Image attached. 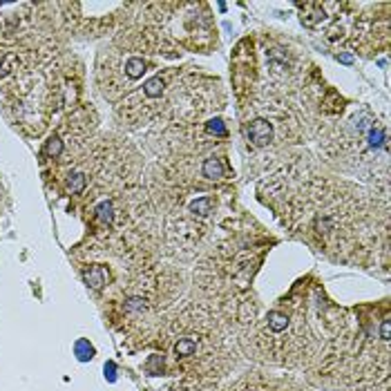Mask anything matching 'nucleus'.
<instances>
[{"instance_id":"nucleus-1","label":"nucleus","mask_w":391,"mask_h":391,"mask_svg":"<svg viewBox=\"0 0 391 391\" xmlns=\"http://www.w3.org/2000/svg\"><path fill=\"white\" fill-rule=\"evenodd\" d=\"M246 136L253 145H268L270 139H273V126H270L266 119H255V121L248 126Z\"/></svg>"},{"instance_id":"nucleus-2","label":"nucleus","mask_w":391,"mask_h":391,"mask_svg":"<svg viewBox=\"0 0 391 391\" xmlns=\"http://www.w3.org/2000/svg\"><path fill=\"white\" fill-rule=\"evenodd\" d=\"M83 277H85L87 286L99 291V288H103L105 284H108V270H105L103 266H90V270H85Z\"/></svg>"},{"instance_id":"nucleus-3","label":"nucleus","mask_w":391,"mask_h":391,"mask_svg":"<svg viewBox=\"0 0 391 391\" xmlns=\"http://www.w3.org/2000/svg\"><path fill=\"white\" fill-rule=\"evenodd\" d=\"M201 172L206 179H221V177H224V163L217 157H208L201 166Z\"/></svg>"},{"instance_id":"nucleus-4","label":"nucleus","mask_w":391,"mask_h":391,"mask_svg":"<svg viewBox=\"0 0 391 391\" xmlns=\"http://www.w3.org/2000/svg\"><path fill=\"white\" fill-rule=\"evenodd\" d=\"M126 74H128V78H141L145 74V61L143 59H139V56H132V59H128L126 61Z\"/></svg>"},{"instance_id":"nucleus-5","label":"nucleus","mask_w":391,"mask_h":391,"mask_svg":"<svg viewBox=\"0 0 391 391\" xmlns=\"http://www.w3.org/2000/svg\"><path fill=\"white\" fill-rule=\"evenodd\" d=\"M197 353V342L193 337H181L175 344V355L177 358H190V355Z\"/></svg>"},{"instance_id":"nucleus-6","label":"nucleus","mask_w":391,"mask_h":391,"mask_svg":"<svg viewBox=\"0 0 391 391\" xmlns=\"http://www.w3.org/2000/svg\"><path fill=\"white\" fill-rule=\"evenodd\" d=\"M288 326V315L282 311H270L268 313V328L273 333H282Z\"/></svg>"},{"instance_id":"nucleus-7","label":"nucleus","mask_w":391,"mask_h":391,"mask_svg":"<svg viewBox=\"0 0 391 391\" xmlns=\"http://www.w3.org/2000/svg\"><path fill=\"white\" fill-rule=\"evenodd\" d=\"M85 184H87V179L83 172H72V175L67 177V181H65V186H67V190L72 195H81L83 190H85Z\"/></svg>"},{"instance_id":"nucleus-8","label":"nucleus","mask_w":391,"mask_h":391,"mask_svg":"<svg viewBox=\"0 0 391 391\" xmlns=\"http://www.w3.org/2000/svg\"><path fill=\"white\" fill-rule=\"evenodd\" d=\"M96 217H99L101 224L110 226L114 221V206L112 201H101L99 206H96Z\"/></svg>"},{"instance_id":"nucleus-9","label":"nucleus","mask_w":391,"mask_h":391,"mask_svg":"<svg viewBox=\"0 0 391 391\" xmlns=\"http://www.w3.org/2000/svg\"><path fill=\"white\" fill-rule=\"evenodd\" d=\"M143 94L148 96V99H157V96H161L163 94V81H161V76L150 78V81L143 85Z\"/></svg>"},{"instance_id":"nucleus-10","label":"nucleus","mask_w":391,"mask_h":391,"mask_svg":"<svg viewBox=\"0 0 391 391\" xmlns=\"http://www.w3.org/2000/svg\"><path fill=\"white\" fill-rule=\"evenodd\" d=\"M212 206H215V201H212L210 197H201V199L190 203V212H193V215H208V212L212 210Z\"/></svg>"},{"instance_id":"nucleus-11","label":"nucleus","mask_w":391,"mask_h":391,"mask_svg":"<svg viewBox=\"0 0 391 391\" xmlns=\"http://www.w3.org/2000/svg\"><path fill=\"white\" fill-rule=\"evenodd\" d=\"M45 152L50 154L52 159H59L61 154H63V141H61V136L52 134L50 139H47V143H45Z\"/></svg>"},{"instance_id":"nucleus-12","label":"nucleus","mask_w":391,"mask_h":391,"mask_svg":"<svg viewBox=\"0 0 391 391\" xmlns=\"http://www.w3.org/2000/svg\"><path fill=\"white\" fill-rule=\"evenodd\" d=\"M145 300L143 297H139V295H134V297H128L126 302H123V311H128V313H136V311H145Z\"/></svg>"},{"instance_id":"nucleus-13","label":"nucleus","mask_w":391,"mask_h":391,"mask_svg":"<svg viewBox=\"0 0 391 391\" xmlns=\"http://www.w3.org/2000/svg\"><path fill=\"white\" fill-rule=\"evenodd\" d=\"M206 130L210 134H217V136H226V126L221 123V119H212V121L206 123Z\"/></svg>"},{"instance_id":"nucleus-14","label":"nucleus","mask_w":391,"mask_h":391,"mask_svg":"<svg viewBox=\"0 0 391 391\" xmlns=\"http://www.w3.org/2000/svg\"><path fill=\"white\" fill-rule=\"evenodd\" d=\"M92 353H94V349L90 346V342H85V340L76 342V355H78V360H90Z\"/></svg>"},{"instance_id":"nucleus-15","label":"nucleus","mask_w":391,"mask_h":391,"mask_svg":"<svg viewBox=\"0 0 391 391\" xmlns=\"http://www.w3.org/2000/svg\"><path fill=\"white\" fill-rule=\"evenodd\" d=\"M385 141H387V136H385V132H382V130H371V132H369V145H371V148H380V145H385Z\"/></svg>"},{"instance_id":"nucleus-16","label":"nucleus","mask_w":391,"mask_h":391,"mask_svg":"<svg viewBox=\"0 0 391 391\" xmlns=\"http://www.w3.org/2000/svg\"><path fill=\"white\" fill-rule=\"evenodd\" d=\"M157 367H163V358H159V355H152L148 362V369L150 373H157Z\"/></svg>"},{"instance_id":"nucleus-17","label":"nucleus","mask_w":391,"mask_h":391,"mask_svg":"<svg viewBox=\"0 0 391 391\" xmlns=\"http://www.w3.org/2000/svg\"><path fill=\"white\" fill-rule=\"evenodd\" d=\"M380 335H382V340H389V318H385L382 320V328H380Z\"/></svg>"},{"instance_id":"nucleus-18","label":"nucleus","mask_w":391,"mask_h":391,"mask_svg":"<svg viewBox=\"0 0 391 391\" xmlns=\"http://www.w3.org/2000/svg\"><path fill=\"white\" fill-rule=\"evenodd\" d=\"M337 59H340V61H342V63H351V61H353V59H351V56H349V54H344V56H337Z\"/></svg>"}]
</instances>
